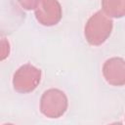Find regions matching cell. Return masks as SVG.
Masks as SVG:
<instances>
[{"label":"cell","mask_w":125,"mask_h":125,"mask_svg":"<svg viewBox=\"0 0 125 125\" xmlns=\"http://www.w3.org/2000/svg\"><path fill=\"white\" fill-rule=\"evenodd\" d=\"M67 104V98L62 91L49 89L41 97L40 110L49 118H58L66 111Z\"/></svg>","instance_id":"2"},{"label":"cell","mask_w":125,"mask_h":125,"mask_svg":"<svg viewBox=\"0 0 125 125\" xmlns=\"http://www.w3.org/2000/svg\"><path fill=\"white\" fill-rule=\"evenodd\" d=\"M111 29L112 21L104 12L99 11L89 19L85 26V37L90 44L100 45L107 39Z\"/></svg>","instance_id":"1"},{"label":"cell","mask_w":125,"mask_h":125,"mask_svg":"<svg viewBox=\"0 0 125 125\" xmlns=\"http://www.w3.org/2000/svg\"><path fill=\"white\" fill-rule=\"evenodd\" d=\"M41 71L37 67L26 63L21 65L14 74L13 86L20 93H29L33 91L40 82Z\"/></svg>","instance_id":"3"},{"label":"cell","mask_w":125,"mask_h":125,"mask_svg":"<svg viewBox=\"0 0 125 125\" xmlns=\"http://www.w3.org/2000/svg\"><path fill=\"white\" fill-rule=\"evenodd\" d=\"M103 74L107 83L114 86L125 84V61L121 58L108 59L103 66Z\"/></svg>","instance_id":"4"},{"label":"cell","mask_w":125,"mask_h":125,"mask_svg":"<svg viewBox=\"0 0 125 125\" xmlns=\"http://www.w3.org/2000/svg\"><path fill=\"white\" fill-rule=\"evenodd\" d=\"M108 125H122V123H120V122H114V123H111V124H108Z\"/></svg>","instance_id":"6"},{"label":"cell","mask_w":125,"mask_h":125,"mask_svg":"<svg viewBox=\"0 0 125 125\" xmlns=\"http://www.w3.org/2000/svg\"><path fill=\"white\" fill-rule=\"evenodd\" d=\"M3 125H14V124H10V123H7V124H3Z\"/></svg>","instance_id":"7"},{"label":"cell","mask_w":125,"mask_h":125,"mask_svg":"<svg viewBox=\"0 0 125 125\" xmlns=\"http://www.w3.org/2000/svg\"><path fill=\"white\" fill-rule=\"evenodd\" d=\"M35 15L38 21L44 25L56 24L62 17L61 6L58 2H37Z\"/></svg>","instance_id":"5"}]
</instances>
